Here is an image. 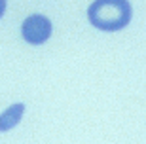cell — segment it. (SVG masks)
<instances>
[{
  "label": "cell",
  "instance_id": "cell-1",
  "mask_svg": "<svg viewBox=\"0 0 146 144\" xmlns=\"http://www.w3.org/2000/svg\"><path fill=\"white\" fill-rule=\"evenodd\" d=\"M133 8L129 0H95L87 8V19L103 32H118L131 23Z\"/></svg>",
  "mask_w": 146,
  "mask_h": 144
},
{
  "label": "cell",
  "instance_id": "cell-2",
  "mask_svg": "<svg viewBox=\"0 0 146 144\" xmlns=\"http://www.w3.org/2000/svg\"><path fill=\"white\" fill-rule=\"evenodd\" d=\"M51 21H49L46 15H40V13H34V15H29L25 21H23L21 27V34L25 38V42H29L31 46H40V44L48 42L49 36H51Z\"/></svg>",
  "mask_w": 146,
  "mask_h": 144
},
{
  "label": "cell",
  "instance_id": "cell-3",
  "mask_svg": "<svg viewBox=\"0 0 146 144\" xmlns=\"http://www.w3.org/2000/svg\"><path fill=\"white\" fill-rule=\"evenodd\" d=\"M23 114H25V104L23 102H15V104L8 106L0 114V133H6V131H11L13 127H17Z\"/></svg>",
  "mask_w": 146,
  "mask_h": 144
},
{
  "label": "cell",
  "instance_id": "cell-4",
  "mask_svg": "<svg viewBox=\"0 0 146 144\" xmlns=\"http://www.w3.org/2000/svg\"><path fill=\"white\" fill-rule=\"evenodd\" d=\"M4 11H6V0H0V17L4 15Z\"/></svg>",
  "mask_w": 146,
  "mask_h": 144
}]
</instances>
